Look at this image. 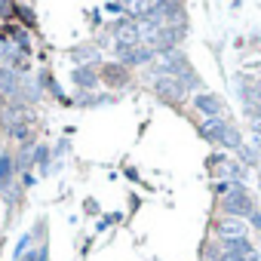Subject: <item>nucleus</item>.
<instances>
[{"instance_id": "1", "label": "nucleus", "mask_w": 261, "mask_h": 261, "mask_svg": "<svg viewBox=\"0 0 261 261\" xmlns=\"http://www.w3.org/2000/svg\"><path fill=\"white\" fill-rule=\"evenodd\" d=\"M197 136L209 145H215L218 151H227V154H240V148L246 145L243 133L233 126V120H197Z\"/></svg>"}, {"instance_id": "2", "label": "nucleus", "mask_w": 261, "mask_h": 261, "mask_svg": "<svg viewBox=\"0 0 261 261\" xmlns=\"http://www.w3.org/2000/svg\"><path fill=\"white\" fill-rule=\"evenodd\" d=\"M215 209H218V215H230V218L252 221V215L258 212V200H255V194L249 191V185L237 181V185L230 188V194H224L221 200H215Z\"/></svg>"}, {"instance_id": "3", "label": "nucleus", "mask_w": 261, "mask_h": 261, "mask_svg": "<svg viewBox=\"0 0 261 261\" xmlns=\"http://www.w3.org/2000/svg\"><path fill=\"white\" fill-rule=\"evenodd\" d=\"M206 172L212 175V181H243L246 185V178H249V166H243L227 151H212L206 157Z\"/></svg>"}, {"instance_id": "4", "label": "nucleus", "mask_w": 261, "mask_h": 261, "mask_svg": "<svg viewBox=\"0 0 261 261\" xmlns=\"http://www.w3.org/2000/svg\"><path fill=\"white\" fill-rule=\"evenodd\" d=\"M151 86H154V95H157L160 101L175 105V108H181L188 98H194V92H191L181 80H175V77H151Z\"/></svg>"}, {"instance_id": "5", "label": "nucleus", "mask_w": 261, "mask_h": 261, "mask_svg": "<svg viewBox=\"0 0 261 261\" xmlns=\"http://www.w3.org/2000/svg\"><path fill=\"white\" fill-rule=\"evenodd\" d=\"M191 108H194L197 114H203V120H230L227 101H224L218 92H212V89L197 92V95L191 98Z\"/></svg>"}, {"instance_id": "6", "label": "nucleus", "mask_w": 261, "mask_h": 261, "mask_svg": "<svg viewBox=\"0 0 261 261\" xmlns=\"http://www.w3.org/2000/svg\"><path fill=\"white\" fill-rule=\"evenodd\" d=\"M212 233H215V240H252V224L243 221V218L215 215V221H212Z\"/></svg>"}, {"instance_id": "7", "label": "nucleus", "mask_w": 261, "mask_h": 261, "mask_svg": "<svg viewBox=\"0 0 261 261\" xmlns=\"http://www.w3.org/2000/svg\"><path fill=\"white\" fill-rule=\"evenodd\" d=\"M71 83H74L80 92H95V86L101 83L98 68H95V65H74V68H71Z\"/></svg>"}, {"instance_id": "8", "label": "nucleus", "mask_w": 261, "mask_h": 261, "mask_svg": "<svg viewBox=\"0 0 261 261\" xmlns=\"http://www.w3.org/2000/svg\"><path fill=\"white\" fill-rule=\"evenodd\" d=\"M114 59L123 65V68H136V65H151L157 56L148 49V46H133V49H114Z\"/></svg>"}, {"instance_id": "9", "label": "nucleus", "mask_w": 261, "mask_h": 261, "mask_svg": "<svg viewBox=\"0 0 261 261\" xmlns=\"http://www.w3.org/2000/svg\"><path fill=\"white\" fill-rule=\"evenodd\" d=\"M98 77H101L111 89H120V86L129 83V68H123L120 62H117V65H114V62H111V65L101 62V65H98Z\"/></svg>"}, {"instance_id": "10", "label": "nucleus", "mask_w": 261, "mask_h": 261, "mask_svg": "<svg viewBox=\"0 0 261 261\" xmlns=\"http://www.w3.org/2000/svg\"><path fill=\"white\" fill-rule=\"evenodd\" d=\"M68 59H74L77 65H101V49L92 43V40H86V43H80V46H74V49H68Z\"/></svg>"}, {"instance_id": "11", "label": "nucleus", "mask_w": 261, "mask_h": 261, "mask_svg": "<svg viewBox=\"0 0 261 261\" xmlns=\"http://www.w3.org/2000/svg\"><path fill=\"white\" fill-rule=\"evenodd\" d=\"M111 101H117L114 92H77L74 95V105H80V108H101Z\"/></svg>"}, {"instance_id": "12", "label": "nucleus", "mask_w": 261, "mask_h": 261, "mask_svg": "<svg viewBox=\"0 0 261 261\" xmlns=\"http://www.w3.org/2000/svg\"><path fill=\"white\" fill-rule=\"evenodd\" d=\"M34 166H37V172H40V178H46V175L53 172V148H49L46 142H40V145H34Z\"/></svg>"}, {"instance_id": "13", "label": "nucleus", "mask_w": 261, "mask_h": 261, "mask_svg": "<svg viewBox=\"0 0 261 261\" xmlns=\"http://www.w3.org/2000/svg\"><path fill=\"white\" fill-rule=\"evenodd\" d=\"M13 172H16V163L10 154H0V188H13Z\"/></svg>"}, {"instance_id": "14", "label": "nucleus", "mask_w": 261, "mask_h": 261, "mask_svg": "<svg viewBox=\"0 0 261 261\" xmlns=\"http://www.w3.org/2000/svg\"><path fill=\"white\" fill-rule=\"evenodd\" d=\"M13 13L19 16L22 28H37V16H34V7H28V4H13Z\"/></svg>"}, {"instance_id": "15", "label": "nucleus", "mask_w": 261, "mask_h": 261, "mask_svg": "<svg viewBox=\"0 0 261 261\" xmlns=\"http://www.w3.org/2000/svg\"><path fill=\"white\" fill-rule=\"evenodd\" d=\"M22 261H49V243H40L22 255Z\"/></svg>"}, {"instance_id": "16", "label": "nucleus", "mask_w": 261, "mask_h": 261, "mask_svg": "<svg viewBox=\"0 0 261 261\" xmlns=\"http://www.w3.org/2000/svg\"><path fill=\"white\" fill-rule=\"evenodd\" d=\"M86 25L92 28V31H98L105 22H101V7H86Z\"/></svg>"}, {"instance_id": "17", "label": "nucleus", "mask_w": 261, "mask_h": 261, "mask_svg": "<svg viewBox=\"0 0 261 261\" xmlns=\"http://www.w3.org/2000/svg\"><path fill=\"white\" fill-rule=\"evenodd\" d=\"M83 215H86V218H101V206H98L95 197H86V200H83Z\"/></svg>"}, {"instance_id": "18", "label": "nucleus", "mask_w": 261, "mask_h": 261, "mask_svg": "<svg viewBox=\"0 0 261 261\" xmlns=\"http://www.w3.org/2000/svg\"><path fill=\"white\" fill-rule=\"evenodd\" d=\"M101 13H108V16H117V19H123V16H126V4H105V7H101Z\"/></svg>"}, {"instance_id": "19", "label": "nucleus", "mask_w": 261, "mask_h": 261, "mask_svg": "<svg viewBox=\"0 0 261 261\" xmlns=\"http://www.w3.org/2000/svg\"><path fill=\"white\" fill-rule=\"evenodd\" d=\"M92 237H95V233H89V237L83 240V246H80V258H86V255H89V249L95 246V240H92Z\"/></svg>"}, {"instance_id": "20", "label": "nucleus", "mask_w": 261, "mask_h": 261, "mask_svg": "<svg viewBox=\"0 0 261 261\" xmlns=\"http://www.w3.org/2000/svg\"><path fill=\"white\" fill-rule=\"evenodd\" d=\"M123 172H126V178H129V181H139V185H142V175H139V169H136V166H126Z\"/></svg>"}, {"instance_id": "21", "label": "nucleus", "mask_w": 261, "mask_h": 261, "mask_svg": "<svg viewBox=\"0 0 261 261\" xmlns=\"http://www.w3.org/2000/svg\"><path fill=\"white\" fill-rule=\"evenodd\" d=\"M22 181H25V188H34V181H37V178H34L31 172H22Z\"/></svg>"}, {"instance_id": "22", "label": "nucleus", "mask_w": 261, "mask_h": 261, "mask_svg": "<svg viewBox=\"0 0 261 261\" xmlns=\"http://www.w3.org/2000/svg\"><path fill=\"white\" fill-rule=\"evenodd\" d=\"M249 145H252V151H255V154H258V160H261V139H255V136H252V142H249Z\"/></svg>"}]
</instances>
